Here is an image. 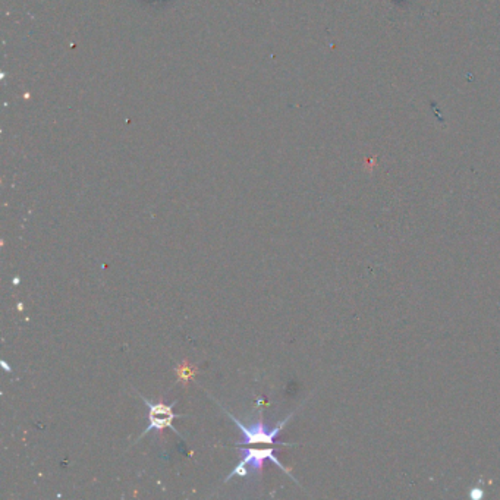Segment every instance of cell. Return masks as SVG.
<instances>
[{"label": "cell", "mask_w": 500, "mask_h": 500, "mask_svg": "<svg viewBox=\"0 0 500 500\" xmlns=\"http://www.w3.org/2000/svg\"><path fill=\"white\" fill-rule=\"evenodd\" d=\"M240 452L242 455V461L240 462L238 465H236L233 468V471L229 474L226 481H229L232 477L238 476V477H247L249 476V474H260L262 472V468H265V461L266 459H270L274 465H276L278 468H280L282 471H285L287 476H289L291 479H294L289 471H287L280 462L279 459L274 456V452H276V449L273 447H269V449H253V447H241Z\"/></svg>", "instance_id": "obj_1"}, {"label": "cell", "mask_w": 500, "mask_h": 500, "mask_svg": "<svg viewBox=\"0 0 500 500\" xmlns=\"http://www.w3.org/2000/svg\"><path fill=\"white\" fill-rule=\"evenodd\" d=\"M224 412H226L228 417L236 424V426H238V429L242 433V440L236 443L238 446H249V445H256V443L273 445L274 439H276L280 430L285 427V424L289 421L291 417L294 416V412H292V414L287 416L283 421H279L276 426L270 427V426H267V424H265V421H262L261 417L257 421H254L253 424H249V426H244V424L238 418L229 414L228 411H224Z\"/></svg>", "instance_id": "obj_2"}, {"label": "cell", "mask_w": 500, "mask_h": 500, "mask_svg": "<svg viewBox=\"0 0 500 500\" xmlns=\"http://www.w3.org/2000/svg\"><path fill=\"white\" fill-rule=\"evenodd\" d=\"M143 401L145 402V405L148 407V411H150V414H148L150 424H148V427L144 430V433L141 434V437L150 431H157L159 436H161V431H163L165 429H170L173 433L179 434L178 430L172 426V421L175 418L181 417V414H175L173 412V407L177 405V401H173L170 405H166L161 401L157 404L150 402L145 398H143Z\"/></svg>", "instance_id": "obj_3"}]
</instances>
